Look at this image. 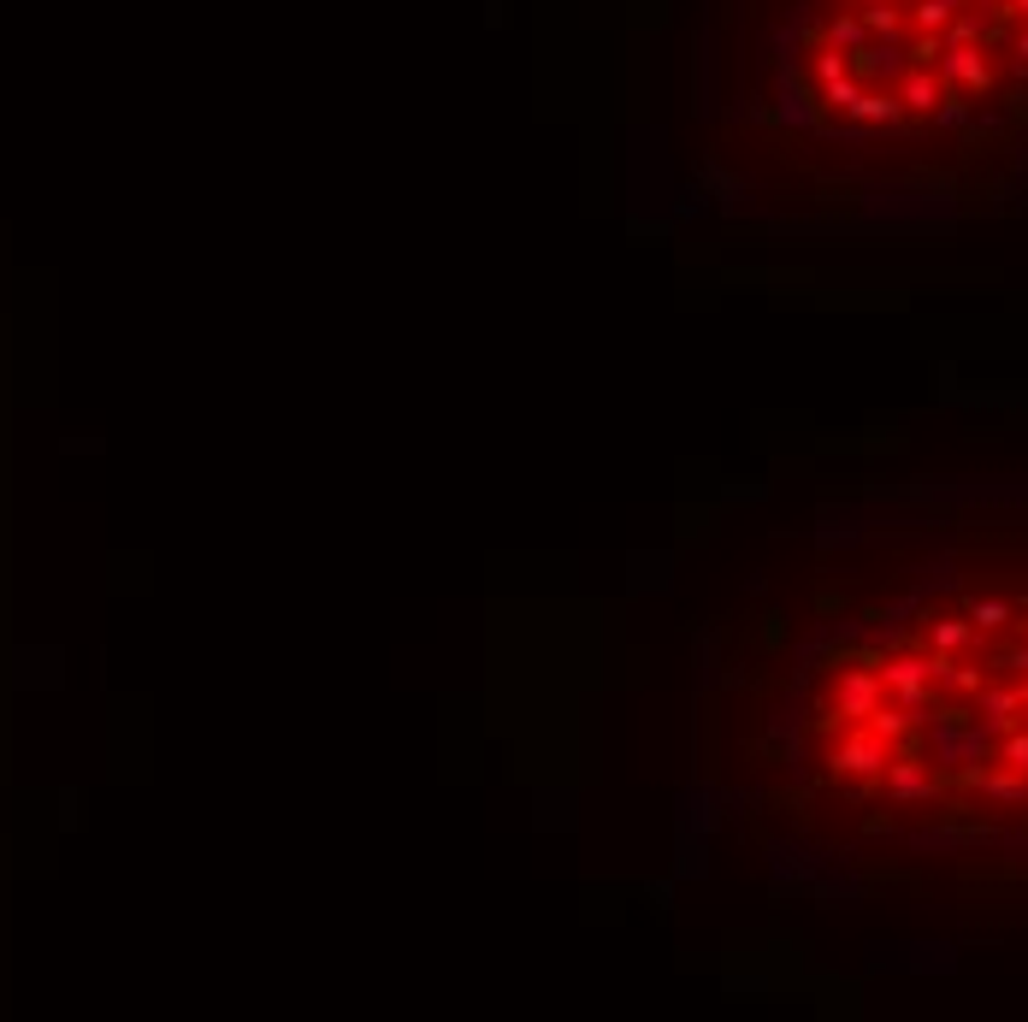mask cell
<instances>
[{"instance_id":"1","label":"cell","mask_w":1028,"mask_h":1022,"mask_svg":"<svg viewBox=\"0 0 1028 1022\" xmlns=\"http://www.w3.org/2000/svg\"><path fill=\"white\" fill-rule=\"evenodd\" d=\"M786 763L834 845L1028 869V526H958L910 568L857 574Z\"/></svg>"},{"instance_id":"2","label":"cell","mask_w":1028,"mask_h":1022,"mask_svg":"<svg viewBox=\"0 0 1028 1022\" xmlns=\"http://www.w3.org/2000/svg\"><path fill=\"white\" fill-rule=\"evenodd\" d=\"M810 71V119L981 130L1028 95V0H857L822 18Z\"/></svg>"}]
</instances>
